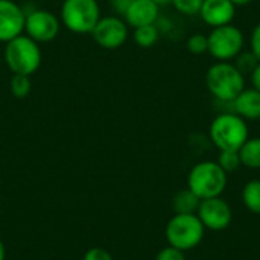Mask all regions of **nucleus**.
Here are the masks:
<instances>
[{
	"label": "nucleus",
	"instance_id": "c85d7f7f",
	"mask_svg": "<svg viewBox=\"0 0 260 260\" xmlns=\"http://www.w3.org/2000/svg\"><path fill=\"white\" fill-rule=\"evenodd\" d=\"M5 257H6V250H5V244L0 239V260H5Z\"/></svg>",
	"mask_w": 260,
	"mask_h": 260
},
{
	"label": "nucleus",
	"instance_id": "aec40b11",
	"mask_svg": "<svg viewBox=\"0 0 260 260\" xmlns=\"http://www.w3.org/2000/svg\"><path fill=\"white\" fill-rule=\"evenodd\" d=\"M227 174L235 172L241 165V158H239V152L238 151H219V157L216 161Z\"/></svg>",
	"mask_w": 260,
	"mask_h": 260
},
{
	"label": "nucleus",
	"instance_id": "cd10ccee",
	"mask_svg": "<svg viewBox=\"0 0 260 260\" xmlns=\"http://www.w3.org/2000/svg\"><path fill=\"white\" fill-rule=\"evenodd\" d=\"M230 2H232V3H233L236 8H238V6H245V5L251 3L253 0H230Z\"/></svg>",
	"mask_w": 260,
	"mask_h": 260
},
{
	"label": "nucleus",
	"instance_id": "9d476101",
	"mask_svg": "<svg viewBox=\"0 0 260 260\" xmlns=\"http://www.w3.org/2000/svg\"><path fill=\"white\" fill-rule=\"evenodd\" d=\"M24 30L37 43H47L56 38L59 32V20L46 9H35L26 14Z\"/></svg>",
	"mask_w": 260,
	"mask_h": 260
},
{
	"label": "nucleus",
	"instance_id": "393cba45",
	"mask_svg": "<svg viewBox=\"0 0 260 260\" xmlns=\"http://www.w3.org/2000/svg\"><path fill=\"white\" fill-rule=\"evenodd\" d=\"M82 260H113V256H111L110 251H107L105 248L94 247V248H90V250L84 254Z\"/></svg>",
	"mask_w": 260,
	"mask_h": 260
},
{
	"label": "nucleus",
	"instance_id": "f257e3e1",
	"mask_svg": "<svg viewBox=\"0 0 260 260\" xmlns=\"http://www.w3.org/2000/svg\"><path fill=\"white\" fill-rule=\"evenodd\" d=\"M206 85L213 98L221 102H233L245 88V75L230 61L212 64L206 73Z\"/></svg>",
	"mask_w": 260,
	"mask_h": 260
},
{
	"label": "nucleus",
	"instance_id": "4be33fe9",
	"mask_svg": "<svg viewBox=\"0 0 260 260\" xmlns=\"http://www.w3.org/2000/svg\"><path fill=\"white\" fill-rule=\"evenodd\" d=\"M171 3L180 14L193 17L200 14L203 0H171Z\"/></svg>",
	"mask_w": 260,
	"mask_h": 260
},
{
	"label": "nucleus",
	"instance_id": "5701e85b",
	"mask_svg": "<svg viewBox=\"0 0 260 260\" xmlns=\"http://www.w3.org/2000/svg\"><path fill=\"white\" fill-rule=\"evenodd\" d=\"M155 260H186V256H184V251L168 245V247H165L163 250L158 251Z\"/></svg>",
	"mask_w": 260,
	"mask_h": 260
},
{
	"label": "nucleus",
	"instance_id": "6ab92c4d",
	"mask_svg": "<svg viewBox=\"0 0 260 260\" xmlns=\"http://www.w3.org/2000/svg\"><path fill=\"white\" fill-rule=\"evenodd\" d=\"M30 78L26 75H17L14 73L9 82V90L11 93L17 98V99H23L30 93Z\"/></svg>",
	"mask_w": 260,
	"mask_h": 260
},
{
	"label": "nucleus",
	"instance_id": "39448f33",
	"mask_svg": "<svg viewBox=\"0 0 260 260\" xmlns=\"http://www.w3.org/2000/svg\"><path fill=\"white\" fill-rule=\"evenodd\" d=\"M3 58L12 73L30 76L40 69L41 50L37 41L21 34L6 43Z\"/></svg>",
	"mask_w": 260,
	"mask_h": 260
},
{
	"label": "nucleus",
	"instance_id": "20e7f679",
	"mask_svg": "<svg viewBox=\"0 0 260 260\" xmlns=\"http://www.w3.org/2000/svg\"><path fill=\"white\" fill-rule=\"evenodd\" d=\"M204 233L206 229L197 213H175L165 229L168 244L184 253L198 247L204 239Z\"/></svg>",
	"mask_w": 260,
	"mask_h": 260
},
{
	"label": "nucleus",
	"instance_id": "9b49d317",
	"mask_svg": "<svg viewBox=\"0 0 260 260\" xmlns=\"http://www.w3.org/2000/svg\"><path fill=\"white\" fill-rule=\"evenodd\" d=\"M26 14L12 0H0V43H8L24 30Z\"/></svg>",
	"mask_w": 260,
	"mask_h": 260
},
{
	"label": "nucleus",
	"instance_id": "7ed1b4c3",
	"mask_svg": "<svg viewBox=\"0 0 260 260\" xmlns=\"http://www.w3.org/2000/svg\"><path fill=\"white\" fill-rule=\"evenodd\" d=\"M227 172L212 160L197 163L187 175V187L200 200L221 197L227 187Z\"/></svg>",
	"mask_w": 260,
	"mask_h": 260
},
{
	"label": "nucleus",
	"instance_id": "c756f323",
	"mask_svg": "<svg viewBox=\"0 0 260 260\" xmlns=\"http://www.w3.org/2000/svg\"><path fill=\"white\" fill-rule=\"evenodd\" d=\"M152 2H155L158 6H161V5H168V3H171V0H152Z\"/></svg>",
	"mask_w": 260,
	"mask_h": 260
},
{
	"label": "nucleus",
	"instance_id": "b1692460",
	"mask_svg": "<svg viewBox=\"0 0 260 260\" xmlns=\"http://www.w3.org/2000/svg\"><path fill=\"white\" fill-rule=\"evenodd\" d=\"M250 49L253 56L257 59V62H260V21L254 26L251 37H250Z\"/></svg>",
	"mask_w": 260,
	"mask_h": 260
},
{
	"label": "nucleus",
	"instance_id": "bb28decb",
	"mask_svg": "<svg viewBox=\"0 0 260 260\" xmlns=\"http://www.w3.org/2000/svg\"><path fill=\"white\" fill-rule=\"evenodd\" d=\"M250 76H251V85H253V88H256V90L260 91V62H257L256 67L251 70Z\"/></svg>",
	"mask_w": 260,
	"mask_h": 260
},
{
	"label": "nucleus",
	"instance_id": "a211bd4d",
	"mask_svg": "<svg viewBox=\"0 0 260 260\" xmlns=\"http://www.w3.org/2000/svg\"><path fill=\"white\" fill-rule=\"evenodd\" d=\"M133 37L136 44H139L140 47H151L158 41L160 32L155 24H146V26L136 27Z\"/></svg>",
	"mask_w": 260,
	"mask_h": 260
},
{
	"label": "nucleus",
	"instance_id": "f03ea898",
	"mask_svg": "<svg viewBox=\"0 0 260 260\" xmlns=\"http://www.w3.org/2000/svg\"><path fill=\"white\" fill-rule=\"evenodd\" d=\"M209 137L219 151H239L250 139V128L236 113H222L210 123Z\"/></svg>",
	"mask_w": 260,
	"mask_h": 260
},
{
	"label": "nucleus",
	"instance_id": "ddd939ff",
	"mask_svg": "<svg viewBox=\"0 0 260 260\" xmlns=\"http://www.w3.org/2000/svg\"><path fill=\"white\" fill-rule=\"evenodd\" d=\"M160 6L152 0H134L131 6L126 9L123 18L128 26L133 29L146 26V24H155L158 18Z\"/></svg>",
	"mask_w": 260,
	"mask_h": 260
},
{
	"label": "nucleus",
	"instance_id": "1a4fd4ad",
	"mask_svg": "<svg viewBox=\"0 0 260 260\" xmlns=\"http://www.w3.org/2000/svg\"><path fill=\"white\" fill-rule=\"evenodd\" d=\"M93 40L104 49H117L128 38V24L116 15L99 18L90 32Z\"/></svg>",
	"mask_w": 260,
	"mask_h": 260
},
{
	"label": "nucleus",
	"instance_id": "dca6fc26",
	"mask_svg": "<svg viewBox=\"0 0 260 260\" xmlns=\"http://www.w3.org/2000/svg\"><path fill=\"white\" fill-rule=\"evenodd\" d=\"M201 200L187 187L180 190L178 193H175L174 200H172V209L175 213H197L198 207H200Z\"/></svg>",
	"mask_w": 260,
	"mask_h": 260
},
{
	"label": "nucleus",
	"instance_id": "4468645a",
	"mask_svg": "<svg viewBox=\"0 0 260 260\" xmlns=\"http://www.w3.org/2000/svg\"><path fill=\"white\" fill-rule=\"evenodd\" d=\"M233 113L241 116L245 120H259L260 119V91L256 88H244L241 94L232 102Z\"/></svg>",
	"mask_w": 260,
	"mask_h": 260
},
{
	"label": "nucleus",
	"instance_id": "6e6552de",
	"mask_svg": "<svg viewBox=\"0 0 260 260\" xmlns=\"http://www.w3.org/2000/svg\"><path fill=\"white\" fill-rule=\"evenodd\" d=\"M197 215L203 222L204 229L212 232L225 230L233 219V212L230 204L221 197L201 200Z\"/></svg>",
	"mask_w": 260,
	"mask_h": 260
},
{
	"label": "nucleus",
	"instance_id": "0eeeda50",
	"mask_svg": "<svg viewBox=\"0 0 260 260\" xmlns=\"http://www.w3.org/2000/svg\"><path fill=\"white\" fill-rule=\"evenodd\" d=\"M207 53H210L218 61H232L242 53L245 46V35L238 26L230 23L213 27L207 35Z\"/></svg>",
	"mask_w": 260,
	"mask_h": 260
},
{
	"label": "nucleus",
	"instance_id": "412c9836",
	"mask_svg": "<svg viewBox=\"0 0 260 260\" xmlns=\"http://www.w3.org/2000/svg\"><path fill=\"white\" fill-rule=\"evenodd\" d=\"M186 47L192 55H204V53H207V50H209L207 35H204V34L190 35L187 43H186Z\"/></svg>",
	"mask_w": 260,
	"mask_h": 260
},
{
	"label": "nucleus",
	"instance_id": "f8f14e48",
	"mask_svg": "<svg viewBox=\"0 0 260 260\" xmlns=\"http://www.w3.org/2000/svg\"><path fill=\"white\" fill-rule=\"evenodd\" d=\"M198 15L207 26L213 29L230 24L236 17V6L230 0H203Z\"/></svg>",
	"mask_w": 260,
	"mask_h": 260
},
{
	"label": "nucleus",
	"instance_id": "a878e982",
	"mask_svg": "<svg viewBox=\"0 0 260 260\" xmlns=\"http://www.w3.org/2000/svg\"><path fill=\"white\" fill-rule=\"evenodd\" d=\"M111 2V8L119 14V15H125L126 9L131 6V3L134 0H110Z\"/></svg>",
	"mask_w": 260,
	"mask_h": 260
},
{
	"label": "nucleus",
	"instance_id": "f3484780",
	"mask_svg": "<svg viewBox=\"0 0 260 260\" xmlns=\"http://www.w3.org/2000/svg\"><path fill=\"white\" fill-rule=\"evenodd\" d=\"M242 203L251 213L260 215V180H251L244 186Z\"/></svg>",
	"mask_w": 260,
	"mask_h": 260
},
{
	"label": "nucleus",
	"instance_id": "423d86ee",
	"mask_svg": "<svg viewBox=\"0 0 260 260\" xmlns=\"http://www.w3.org/2000/svg\"><path fill=\"white\" fill-rule=\"evenodd\" d=\"M99 18L98 0H64L61 6L62 24L75 34H90Z\"/></svg>",
	"mask_w": 260,
	"mask_h": 260
},
{
	"label": "nucleus",
	"instance_id": "2eb2a0df",
	"mask_svg": "<svg viewBox=\"0 0 260 260\" xmlns=\"http://www.w3.org/2000/svg\"><path fill=\"white\" fill-rule=\"evenodd\" d=\"M238 152L242 166L248 169H260V137H250Z\"/></svg>",
	"mask_w": 260,
	"mask_h": 260
}]
</instances>
